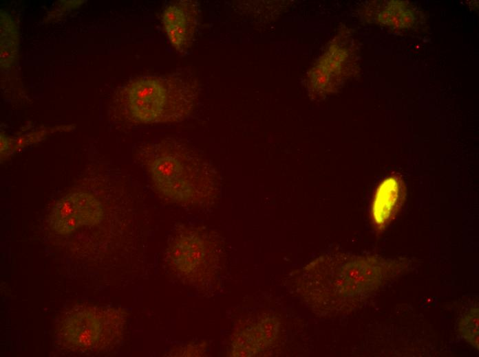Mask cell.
Segmentation results:
<instances>
[{
  "label": "cell",
  "mask_w": 479,
  "mask_h": 357,
  "mask_svg": "<svg viewBox=\"0 0 479 357\" xmlns=\"http://www.w3.org/2000/svg\"><path fill=\"white\" fill-rule=\"evenodd\" d=\"M401 262L376 257H321L296 275L300 295L324 312L348 310L400 272Z\"/></svg>",
  "instance_id": "1"
},
{
  "label": "cell",
  "mask_w": 479,
  "mask_h": 357,
  "mask_svg": "<svg viewBox=\"0 0 479 357\" xmlns=\"http://www.w3.org/2000/svg\"><path fill=\"white\" fill-rule=\"evenodd\" d=\"M153 186L164 199L186 207L212 204L218 193L212 165L187 143L172 137L143 146L137 153Z\"/></svg>",
  "instance_id": "2"
},
{
  "label": "cell",
  "mask_w": 479,
  "mask_h": 357,
  "mask_svg": "<svg viewBox=\"0 0 479 357\" xmlns=\"http://www.w3.org/2000/svg\"><path fill=\"white\" fill-rule=\"evenodd\" d=\"M200 94L199 80L187 68L164 75L137 77L117 95L120 113L134 124H172L188 118Z\"/></svg>",
  "instance_id": "3"
},
{
  "label": "cell",
  "mask_w": 479,
  "mask_h": 357,
  "mask_svg": "<svg viewBox=\"0 0 479 357\" xmlns=\"http://www.w3.org/2000/svg\"><path fill=\"white\" fill-rule=\"evenodd\" d=\"M165 257L177 277L190 284L204 285L215 275L219 249L213 235L204 228L183 226L169 239Z\"/></svg>",
  "instance_id": "4"
},
{
  "label": "cell",
  "mask_w": 479,
  "mask_h": 357,
  "mask_svg": "<svg viewBox=\"0 0 479 357\" xmlns=\"http://www.w3.org/2000/svg\"><path fill=\"white\" fill-rule=\"evenodd\" d=\"M114 308L76 306L67 312L56 327L57 338L74 351L103 349L115 344Z\"/></svg>",
  "instance_id": "5"
},
{
  "label": "cell",
  "mask_w": 479,
  "mask_h": 357,
  "mask_svg": "<svg viewBox=\"0 0 479 357\" xmlns=\"http://www.w3.org/2000/svg\"><path fill=\"white\" fill-rule=\"evenodd\" d=\"M103 215V205L96 195L89 190L74 189L54 205L48 223L52 231L65 235L82 227L98 224Z\"/></svg>",
  "instance_id": "6"
},
{
  "label": "cell",
  "mask_w": 479,
  "mask_h": 357,
  "mask_svg": "<svg viewBox=\"0 0 479 357\" xmlns=\"http://www.w3.org/2000/svg\"><path fill=\"white\" fill-rule=\"evenodd\" d=\"M161 19L171 45L179 53L187 52L199 24V3L191 0L171 2L163 10Z\"/></svg>",
  "instance_id": "7"
},
{
  "label": "cell",
  "mask_w": 479,
  "mask_h": 357,
  "mask_svg": "<svg viewBox=\"0 0 479 357\" xmlns=\"http://www.w3.org/2000/svg\"><path fill=\"white\" fill-rule=\"evenodd\" d=\"M405 185L396 175L387 176L378 185L371 204V219L378 232L383 231L401 209L405 198Z\"/></svg>",
  "instance_id": "8"
},
{
  "label": "cell",
  "mask_w": 479,
  "mask_h": 357,
  "mask_svg": "<svg viewBox=\"0 0 479 357\" xmlns=\"http://www.w3.org/2000/svg\"><path fill=\"white\" fill-rule=\"evenodd\" d=\"M279 323L266 317L240 330L231 343V356H253L266 349L275 339Z\"/></svg>",
  "instance_id": "9"
},
{
  "label": "cell",
  "mask_w": 479,
  "mask_h": 357,
  "mask_svg": "<svg viewBox=\"0 0 479 357\" xmlns=\"http://www.w3.org/2000/svg\"><path fill=\"white\" fill-rule=\"evenodd\" d=\"M458 330L460 335L476 349H478V307L467 310L460 318Z\"/></svg>",
  "instance_id": "10"
}]
</instances>
